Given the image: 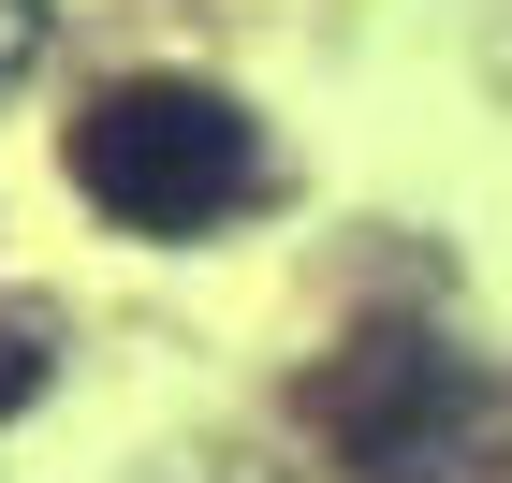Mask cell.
Here are the masks:
<instances>
[{"mask_svg": "<svg viewBox=\"0 0 512 483\" xmlns=\"http://www.w3.org/2000/svg\"><path fill=\"white\" fill-rule=\"evenodd\" d=\"M59 161H74V191L118 235H220L264 191V132H249L235 88H205V74H118L59 132Z\"/></svg>", "mask_w": 512, "mask_h": 483, "instance_id": "1", "label": "cell"}, {"mask_svg": "<svg viewBox=\"0 0 512 483\" xmlns=\"http://www.w3.org/2000/svg\"><path fill=\"white\" fill-rule=\"evenodd\" d=\"M308 425L337 440L352 483H483V381H469V352H439L410 322H381L322 366Z\"/></svg>", "mask_w": 512, "mask_h": 483, "instance_id": "2", "label": "cell"}, {"mask_svg": "<svg viewBox=\"0 0 512 483\" xmlns=\"http://www.w3.org/2000/svg\"><path fill=\"white\" fill-rule=\"evenodd\" d=\"M15 396H44V337H30V322H0V410H15Z\"/></svg>", "mask_w": 512, "mask_h": 483, "instance_id": "3", "label": "cell"}, {"mask_svg": "<svg viewBox=\"0 0 512 483\" xmlns=\"http://www.w3.org/2000/svg\"><path fill=\"white\" fill-rule=\"evenodd\" d=\"M30 44H44V15H30V0H0V74H15Z\"/></svg>", "mask_w": 512, "mask_h": 483, "instance_id": "4", "label": "cell"}]
</instances>
